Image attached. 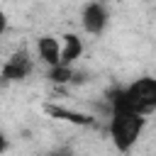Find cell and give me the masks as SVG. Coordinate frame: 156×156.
I'll use <instances>...</instances> for the list:
<instances>
[{
    "instance_id": "1",
    "label": "cell",
    "mask_w": 156,
    "mask_h": 156,
    "mask_svg": "<svg viewBox=\"0 0 156 156\" xmlns=\"http://www.w3.org/2000/svg\"><path fill=\"white\" fill-rule=\"evenodd\" d=\"M144 127H146V115H141V112H134V110H112L110 112L107 132H110L115 149L122 154H129L134 149Z\"/></svg>"
},
{
    "instance_id": "2",
    "label": "cell",
    "mask_w": 156,
    "mask_h": 156,
    "mask_svg": "<svg viewBox=\"0 0 156 156\" xmlns=\"http://www.w3.org/2000/svg\"><path fill=\"white\" fill-rule=\"evenodd\" d=\"M127 98L132 110L149 115L151 110H156V78L154 76H141L136 80H132L129 85H124Z\"/></svg>"
},
{
    "instance_id": "3",
    "label": "cell",
    "mask_w": 156,
    "mask_h": 156,
    "mask_svg": "<svg viewBox=\"0 0 156 156\" xmlns=\"http://www.w3.org/2000/svg\"><path fill=\"white\" fill-rule=\"evenodd\" d=\"M34 68V61H32V54L27 49H17L10 54V58L2 63L0 68V83H17V80H24Z\"/></svg>"
},
{
    "instance_id": "4",
    "label": "cell",
    "mask_w": 156,
    "mask_h": 156,
    "mask_svg": "<svg viewBox=\"0 0 156 156\" xmlns=\"http://www.w3.org/2000/svg\"><path fill=\"white\" fill-rule=\"evenodd\" d=\"M80 24H83V29H85L88 34L100 37V34L107 29V24H110V12H107V7H105L100 0L85 2L83 10H80Z\"/></svg>"
},
{
    "instance_id": "5",
    "label": "cell",
    "mask_w": 156,
    "mask_h": 156,
    "mask_svg": "<svg viewBox=\"0 0 156 156\" xmlns=\"http://www.w3.org/2000/svg\"><path fill=\"white\" fill-rule=\"evenodd\" d=\"M44 112L58 122H68V124H76V127H95L98 119L95 115H88V112H78V110H71V107H63V105H56V102H46L44 105Z\"/></svg>"
},
{
    "instance_id": "6",
    "label": "cell",
    "mask_w": 156,
    "mask_h": 156,
    "mask_svg": "<svg viewBox=\"0 0 156 156\" xmlns=\"http://www.w3.org/2000/svg\"><path fill=\"white\" fill-rule=\"evenodd\" d=\"M37 54L49 68L58 66V61H61V39L54 37V34H41L37 39Z\"/></svg>"
},
{
    "instance_id": "7",
    "label": "cell",
    "mask_w": 156,
    "mask_h": 156,
    "mask_svg": "<svg viewBox=\"0 0 156 156\" xmlns=\"http://www.w3.org/2000/svg\"><path fill=\"white\" fill-rule=\"evenodd\" d=\"M83 39L78 37V34H73V32H68V34H63L61 37V61L58 63H63V66H73L80 56H83Z\"/></svg>"
},
{
    "instance_id": "8",
    "label": "cell",
    "mask_w": 156,
    "mask_h": 156,
    "mask_svg": "<svg viewBox=\"0 0 156 156\" xmlns=\"http://www.w3.org/2000/svg\"><path fill=\"white\" fill-rule=\"evenodd\" d=\"M73 66H63V63H58V66H51L49 68V73H46V78L54 83V85H68L71 80H73Z\"/></svg>"
},
{
    "instance_id": "9",
    "label": "cell",
    "mask_w": 156,
    "mask_h": 156,
    "mask_svg": "<svg viewBox=\"0 0 156 156\" xmlns=\"http://www.w3.org/2000/svg\"><path fill=\"white\" fill-rule=\"evenodd\" d=\"M44 156H76V154H73V149H68V146H58V149H54V151H49V154H44Z\"/></svg>"
},
{
    "instance_id": "10",
    "label": "cell",
    "mask_w": 156,
    "mask_h": 156,
    "mask_svg": "<svg viewBox=\"0 0 156 156\" xmlns=\"http://www.w3.org/2000/svg\"><path fill=\"white\" fill-rule=\"evenodd\" d=\"M7 149H10V141H7V134H5L2 129H0V156H2V154H5Z\"/></svg>"
},
{
    "instance_id": "11",
    "label": "cell",
    "mask_w": 156,
    "mask_h": 156,
    "mask_svg": "<svg viewBox=\"0 0 156 156\" xmlns=\"http://www.w3.org/2000/svg\"><path fill=\"white\" fill-rule=\"evenodd\" d=\"M7 27H10V20H7V15H5L2 10H0V37H2L5 32H7Z\"/></svg>"
}]
</instances>
